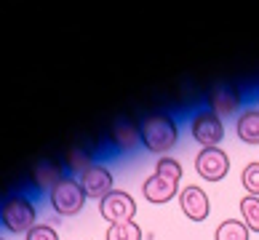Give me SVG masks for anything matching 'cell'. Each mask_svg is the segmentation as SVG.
<instances>
[{"instance_id":"cell-1","label":"cell","mask_w":259,"mask_h":240,"mask_svg":"<svg viewBox=\"0 0 259 240\" xmlns=\"http://www.w3.org/2000/svg\"><path fill=\"white\" fill-rule=\"evenodd\" d=\"M139 136H142V147L150 155L166 158L174 152V147L179 144V123L171 112L166 110H155L142 115L139 120Z\"/></svg>"},{"instance_id":"cell-2","label":"cell","mask_w":259,"mask_h":240,"mask_svg":"<svg viewBox=\"0 0 259 240\" xmlns=\"http://www.w3.org/2000/svg\"><path fill=\"white\" fill-rule=\"evenodd\" d=\"M182 176H185V166H182L174 155L158 158L155 171H152L145 179V184H142V195H145V200L152 206H166L174 198H179Z\"/></svg>"},{"instance_id":"cell-3","label":"cell","mask_w":259,"mask_h":240,"mask_svg":"<svg viewBox=\"0 0 259 240\" xmlns=\"http://www.w3.org/2000/svg\"><path fill=\"white\" fill-rule=\"evenodd\" d=\"M37 195L30 189H14L0 200V229L27 235L37 224Z\"/></svg>"},{"instance_id":"cell-4","label":"cell","mask_w":259,"mask_h":240,"mask_svg":"<svg viewBox=\"0 0 259 240\" xmlns=\"http://www.w3.org/2000/svg\"><path fill=\"white\" fill-rule=\"evenodd\" d=\"M46 200H49V206L51 211L59 219H72V216H78L83 206H85V192L80 187V179H75V176H64L59 184H56L49 195H46Z\"/></svg>"},{"instance_id":"cell-5","label":"cell","mask_w":259,"mask_h":240,"mask_svg":"<svg viewBox=\"0 0 259 240\" xmlns=\"http://www.w3.org/2000/svg\"><path fill=\"white\" fill-rule=\"evenodd\" d=\"M187 128H190V136L200 144V150L203 147H219L225 139V120L217 118V115L206 107L190 112Z\"/></svg>"},{"instance_id":"cell-6","label":"cell","mask_w":259,"mask_h":240,"mask_svg":"<svg viewBox=\"0 0 259 240\" xmlns=\"http://www.w3.org/2000/svg\"><path fill=\"white\" fill-rule=\"evenodd\" d=\"M206 110H211L217 118H238L243 112V91L230 83H219L206 93Z\"/></svg>"},{"instance_id":"cell-7","label":"cell","mask_w":259,"mask_h":240,"mask_svg":"<svg viewBox=\"0 0 259 240\" xmlns=\"http://www.w3.org/2000/svg\"><path fill=\"white\" fill-rule=\"evenodd\" d=\"M99 216L107 222V227L134 222V216H137V200L123 189H112L110 195H104L99 200Z\"/></svg>"},{"instance_id":"cell-8","label":"cell","mask_w":259,"mask_h":240,"mask_svg":"<svg viewBox=\"0 0 259 240\" xmlns=\"http://www.w3.org/2000/svg\"><path fill=\"white\" fill-rule=\"evenodd\" d=\"M195 174L203 181H222L230 174V155L222 147H203L195 155Z\"/></svg>"},{"instance_id":"cell-9","label":"cell","mask_w":259,"mask_h":240,"mask_svg":"<svg viewBox=\"0 0 259 240\" xmlns=\"http://www.w3.org/2000/svg\"><path fill=\"white\" fill-rule=\"evenodd\" d=\"M80 187H83L89 200H102L104 195H110V192L115 189V176H112L110 166L104 160H94L91 166L83 171Z\"/></svg>"},{"instance_id":"cell-10","label":"cell","mask_w":259,"mask_h":240,"mask_svg":"<svg viewBox=\"0 0 259 240\" xmlns=\"http://www.w3.org/2000/svg\"><path fill=\"white\" fill-rule=\"evenodd\" d=\"M139 147H142L139 120H131V118L115 120L110 128V152H115V155H134Z\"/></svg>"},{"instance_id":"cell-11","label":"cell","mask_w":259,"mask_h":240,"mask_svg":"<svg viewBox=\"0 0 259 240\" xmlns=\"http://www.w3.org/2000/svg\"><path fill=\"white\" fill-rule=\"evenodd\" d=\"M64 176H67V174H64L62 163H56V160H40V163L32 168L30 187H27V189H30L32 195H37V198H46Z\"/></svg>"},{"instance_id":"cell-12","label":"cell","mask_w":259,"mask_h":240,"mask_svg":"<svg viewBox=\"0 0 259 240\" xmlns=\"http://www.w3.org/2000/svg\"><path fill=\"white\" fill-rule=\"evenodd\" d=\"M179 208L190 222H206L208 214H211V200H208L203 187L187 184L179 192Z\"/></svg>"},{"instance_id":"cell-13","label":"cell","mask_w":259,"mask_h":240,"mask_svg":"<svg viewBox=\"0 0 259 240\" xmlns=\"http://www.w3.org/2000/svg\"><path fill=\"white\" fill-rule=\"evenodd\" d=\"M235 133L248 147H259V107H246L235 118Z\"/></svg>"},{"instance_id":"cell-14","label":"cell","mask_w":259,"mask_h":240,"mask_svg":"<svg viewBox=\"0 0 259 240\" xmlns=\"http://www.w3.org/2000/svg\"><path fill=\"white\" fill-rule=\"evenodd\" d=\"M91 163H94V152H91L89 147H72V150L64 155L62 168H64V174H67V176L80 179V176H83V171L89 168Z\"/></svg>"},{"instance_id":"cell-15","label":"cell","mask_w":259,"mask_h":240,"mask_svg":"<svg viewBox=\"0 0 259 240\" xmlns=\"http://www.w3.org/2000/svg\"><path fill=\"white\" fill-rule=\"evenodd\" d=\"M214 240H251V232L241 219H225L217 224Z\"/></svg>"},{"instance_id":"cell-16","label":"cell","mask_w":259,"mask_h":240,"mask_svg":"<svg viewBox=\"0 0 259 240\" xmlns=\"http://www.w3.org/2000/svg\"><path fill=\"white\" fill-rule=\"evenodd\" d=\"M238 211H241V222L248 227V232H259V198L243 195L238 203Z\"/></svg>"},{"instance_id":"cell-17","label":"cell","mask_w":259,"mask_h":240,"mask_svg":"<svg viewBox=\"0 0 259 240\" xmlns=\"http://www.w3.org/2000/svg\"><path fill=\"white\" fill-rule=\"evenodd\" d=\"M104 240H145V232L134 219V222H123V224H110Z\"/></svg>"},{"instance_id":"cell-18","label":"cell","mask_w":259,"mask_h":240,"mask_svg":"<svg viewBox=\"0 0 259 240\" xmlns=\"http://www.w3.org/2000/svg\"><path fill=\"white\" fill-rule=\"evenodd\" d=\"M241 184L246 189V195H254L259 198V163H248V166L243 168V174H241Z\"/></svg>"},{"instance_id":"cell-19","label":"cell","mask_w":259,"mask_h":240,"mask_svg":"<svg viewBox=\"0 0 259 240\" xmlns=\"http://www.w3.org/2000/svg\"><path fill=\"white\" fill-rule=\"evenodd\" d=\"M24 240H59V232H56V227L49 224V222H37L30 232L24 235Z\"/></svg>"},{"instance_id":"cell-20","label":"cell","mask_w":259,"mask_h":240,"mask_svg":"<svg viewBox=\"0 0 259 240\" xmlns=\"http://www.w3.org/2000/svg\"><path fill=\"white\" fill-rule=\"evenodd\" d=\"M0 240H8V237H3V232H0Z\"/></svg>"},{"instance_id":"cell-21","label":"cell","mask_w":259,"mask_h":240,"mask_svg":"<svg viewBox=\"0 0 259 240\" xmlns=\"http://www.w3.org/2000/svg\"><path fill=\"white\" fill-rule=\"evenodd\" d=\"M256 99H259V91H256Z\"/></svg>"}]
</instances>
